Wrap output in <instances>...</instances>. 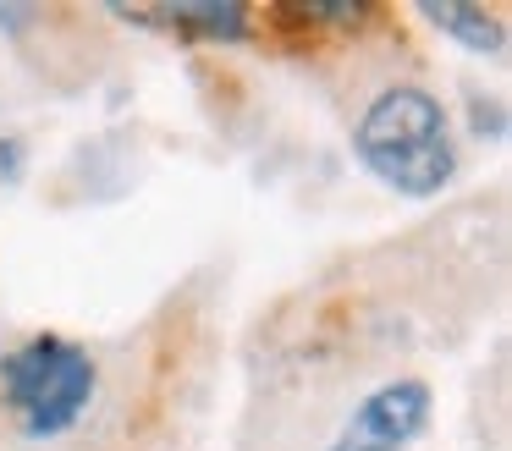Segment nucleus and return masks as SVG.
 <instances>
[{
	"mask_svg": "<svg viewBox=\"0 0 512 451\" xmlns=\"http://www.w3.org/2000/svg\"><path fill=\"white\" fill-rule=\"evenodd\" d=\"M353 143H358V160L386 187H397L408 198L441 193L457 171V149H452V127H446L441 99L413 88V83L386 88L364 110Z\"/></svg>",
	"mask_w": 512,
	"mask_h": 451,
	"instance_id": "1",
	"label": "nucleus"
},
{
	"mask_svg": "<svg viewBox=\"0 0 512 451\" xmlns=\"http://www.w3.org/2000/svg\"><path fill=\"white\" fill-rule=\"evenodd\" d=\"M94 358L67 336H34L0 358V396L34 440L67 435L94 402Z\"/></svg>",
	"mask_w": 512,
	"mask_h": 451,
	"instance_id": "2",
	"label": "nucleus"
},
{
	"mask_svg": "<svg viewBox=\"0 0 512 451\" xmlns=\"http://www.w3.org/2000/svg\"><path fill=\"white\" fill-rule=\"evenodd\" d=\"M424 424H430V385L391 380L353 407V418L336 429L331 451H408Z\"/></svg>",
	"mask_w": 512,
	"mask_h": 451,
	"instance_id": "3",
	"label": "nucleus"
},
{
	"mask_svg": "<svg viewBox=\"0 0 512 451\" xmlns=\"http://www.w3.org/2000/svg\"><path fill=\"white\" fill-rule=\"evenodd\" d=\"M424 17H430L435 28L457 33V44H468V50H479V55H496L501 39H507L496 17H485V11H468V6H424Z\"/></svg>",
	"mask_w": 512,
	"mask_h": 451,
	"instance_id": "4",
	"label": "nucleus"
},
{
	"mask_svg": "<svg viewBox=\"0 0 512 451\" xmlns=\"http://www.w3.org/2000/svg\"><path fill=\"white\" fill-rule=\"evenodd\" d=\"M23 176V138L0 132V182H17Z\"/></svg>",
	"mask_w": 512,
	"mask_h": 451,
	"instance_id": "5",
	"label": "nucleus"
}]
</instances>
